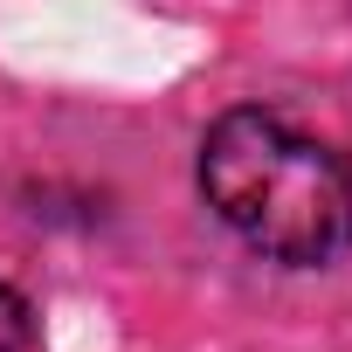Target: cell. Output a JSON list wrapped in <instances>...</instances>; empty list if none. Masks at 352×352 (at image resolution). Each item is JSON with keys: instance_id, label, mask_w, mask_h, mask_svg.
<instances>
[{"instance_id": "6da1fadb", "label": "cell", "mask_w": 352, "mask_h": 352, "mask_svg": "<svg viewBox=\"0 0 352 352\" xmlns=\"http://www.w3.org/2000/svg\"><path fill=\"white\" fill-rule=\"evenodd\" d=\"M201 201L214 221L283 270L352 256V159L270 104H235L201 131Z\"/></svg>"}, {"instance_id": "7a4b0ae2", "label": "cell", "mask_w": 352, "mask_h": 352, "mask_svg": "<svg viewBox=\"0 0 352 352\" xmlns=\"http://www.w3.org/2000/svg\"><path fill=\"white\" fill-rule=\"evenodd\" d=\"M28 345V304H21V290L0 276V352H21Z\"/></svg>"}]
</instances>
